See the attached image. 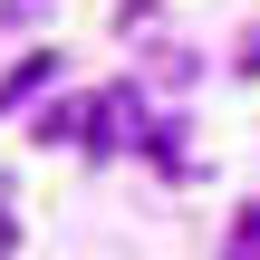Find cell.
<instances>
[{
	"label": "cell",
	"instance_id": "6da1fadb",
	"mask_svg": "<svg viewBox=\"0 0 260 260\" xmlns=\"http://www.w3.org/2000/svg\"><path fill=\"white\" fill-rule=\"evenodd\" d=\"M58 68H68V58H48V48H29V58H19V68L0 77V116H10V106H29L39 87H58Z\"/></svg>",
	"mask_w": 260,
	"mask_h": 260
},
{
	"label": "cell",
	"instance_id": "7a4b0ae2",
	"mask_svg": "<svg viewBox=\"0 0 260 260\" xmlns=\"http://www.w3.org/2000/svg\"><path fill=\"white\" fill-rule=\"evenodd\" d=\"M87 116H96V96H68V106H48V116H39V135H48V145H68V135L87 145Z\"/></svg>",
	"mask_w": 260,
	"mask_h": 260
},
{
	"label": "cell",
	"instance_id": "3957f363",
	"mask_svg": "<svg viewBox=\"0 0 260 260\" xmlns=\"http://www.w3.org/2000/svg\"><path fill=\"white\" fill-rule=\"evenodd\" d=\"M222 260H260V203L232 212V232H222Z\"/></svg>",
	"mask_w": 260,
	"mask_h": 260
},
{
	"label": "cell",
	"instance_id": "277c9868",
	"mask_svg": "<svg viewBox=\"0 0 260 260\" xmlns=\"http://www.w3.org/2000/svg\"><path fill=\"white\" fill-rule=\"evenodd\" d=\"M10 251H19V222H10V212H0V260H10Z\"/></svg>",
	"mask_w": 260,
	"mask_h": 260
}]
</instances>
